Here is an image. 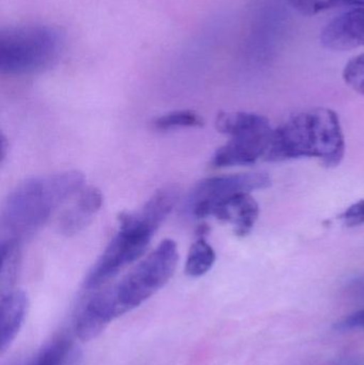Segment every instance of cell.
I'll use <instances>...</instances> for the list:
<instances>
[{
    "label": "cell",
    "instance_id": "cell-1",
    "mask_svg": "<svg viewBox=\"0 0 364 365\" xmlns=\"http://www.w3.org/2000/svg\"><path fill=\"white\" fill-rule=\"evenodd\" d=\"M83 173L64 171L32 178L19 184L4 201L0 242L23 240L38 231L73 195L81 190Z\"/></svg>",
    "mask_w": 364,
    "mask_h": 365
},
{
    "label": "cell",
    "instance_id": "cell-2",
    "mask_svg": "<svg viewBox=\"0 0 364 365\" xmlns=\"http://www.w3.org/2000/svg\"><path fill=\"white\" fill-rule=\"evenodd\" d=\"M344 154L345 139L337 113L314 108L296 113L274 130L265 160L318 158L326 167H336Z\"/></svg>",
    "mask_w": 364,
    "mask_h": 365
},
{
    "label": "cell",
    "instance_id": "cell-3",
    "mask_svg": "<svg viewBox=\"0 0 364 365\" xmlns=\"http://www.w3.org/2000/svg\"><path fill=\"white\" fill-rule=\"evenodd\" d=\"M179 261L175 242L166 240L123 279L102 289L115 319L138 308L168 283Z\"/></svg>",
    "mask_w": 364,
    "mask_h": 365
},
{
    "label": "cell",
    "instance_id": "cell-4",
    "mask_svg": "<svg viewBox=\"0 0 364 365\" xmlns=\"http://www.w3.org/2000/svg\"><path fill=\"white\" fill-rule=\"evenodd\" d=\"M61 34L51 26L26 25L0 34L2 74L26 75L49 68L62 49Z\"/></svg>",
    "mask_w": 364,
    "mask_h": 365
},
{
    "label": "cell",
    "instance_id": "cell-5",
    "mask_svg": "<svg viewBox=\"0 0 364 365\" xmlns=\"http://www.w3.org/2000/svg\"><path fill=\"white\" fill-rule=\"evenodd\" d=\"M216 128L230 137L212 158L216 168L249 166L265 160L274 130L264 115L246 111L222 113L216 119Z\"/></svg>",
    "mask_w": 364,
    "mask_h": 365
},
{
    "label": "cell",
    "instance_id": "cell-6",
    "mask_svg": "<svg viewBox=\"0 0 364 365\" xmlns=\"http://www.w3.org/2000/svg\"><path fill=\"white\" fill-rule=\"evenodd\" d=\"M271 182V178L266 173L209 178L199 182L190 190L184 202V212L197 218L209 217L218 204L239 193H251L259 189L267 188Z\"/></svg>",
    "mask_w": 364,
    "mask_h": 365
},
{
    "label": "cell",
    "instance_id": "cell-7",
    "mask_svg": "<svg viewBox=\"0 0 364 365\" xmlns=\"http://www.w3.org/2000/svg\"><path fill=\"white\" fill-rule=\"evenodd\" d=\"M152 237V234L142 230L119 227L117 235L88 272L83 281V289L93 291L106 284L124 267L142 257Z\"/></svg>",
    "mask_w": 364,
    "mask_h": 365
},
{
    "label": "cell",
    "instance_id": "cell-8",
    "mask_svg": "<svg viewBox=\"0 0 364 365\" xmlns=\"http://www.w3.org/2000/svg\"><path fill=\"white\" fill-rule=\"evenodd\" d=\"M179 201V189L175 186L162 187L156 191L140 208L119 216V225L137 227L153 234L171 214Z\"/></svg>",
    "mask_w": 364,
    "mask_h": 365
},
{
    "label": "cell",
    "instance_id": "cell-9",
    "mask_svg": "<svg viewBox=\"0 0 364 365\" xmlns=\"http://www.w3.org/2000/svg\"><path fill=\"white\" fill-rule=\"evenodd\" d=\"M321 42L333 51H350L364 46V6L353 9L327 24Z\"/></svg>",
    "mask_w": 364,
    "mask_h": 365
},
{
    "label": "cell",
    "instance_id": "cell-10",
    "mask_svg": "<svg viewBox=\"0 0 364 365\" xmlns=\"http://www.w3.org/2000/svg\"><path fill=\"white\" fill-rule=\"evenodd\" d=\"M260 214V208L250 193H239L218 204L212 210V217L222 222L231 223L236 235L246 236L251 232Z\"/></svg>",
    "mask_w": 364,
    "mask_h": 365
},
{
    "label": "cell",
    "instance_id": "cell-11",
    "mask_svg": "<svg viewBox=\"0 0 364 365\" xmlns=\"http://www.w3.org/2000/svg\"><path fill=\"white\" fill-rule=\"evenodd\" d=\"M29 310V299L25 292L10 289L0 299V351L12 344L25 322Z\"/></svg>",
    "mask_w": 364,
    "mask_h": 365
},
{
    "label": "cell",
    "instance_id": "cell-12",
    "mask_svg": "<svg viewBox=\"0 0 364 365\" xmlns=\"http://www.w3.org/2000/svg\"><path fill=\"white\" fill-rule=\"evenodd\" d=\"M102 192L96 187H88L79 192L76 201L62 215L59 221L60 232L71 236L83 231L91 223L103 205Z\"/></svg>",
    "mask_w": 364,
    "mask_h": 365
},
{
    "label": "cell",
    "instance_id": "cell-13",
    "mask_svg": "<svg viewBox=\"0 0 364 365\" xmlns=\"http://www.w3.org/2000/svg\"><path fill=\"white\" fill-rule=\"evenodd\" d=\"M72 357V340L59 336L45 344L26 365H70Z\"/></svg>",
    "mask_w": 364,
    "mask_h": 365
},
{
    "label": "cell",
    "instance_id": "cell-14",
    "mask_svg": "<svg viewBox=\"0 0 364 365\" xmlns=\"http://www.w3.org/2000/svg\"><path fill=\"white\" fill-rule=\"evenodd\" d=\"M216 261V253L211 245L200 236L190 247L185 264V272L188 276H204L213 267Z\"/></svg>",
    "mask_w": 364,
    "mask_h": 365
},
{
    "label": "cell",
    "instance_id": "cell-15",
    "mask_svg": "<svg viewBox=\"0 0 364 365\" xmlns=\"http://www.w3.org/2000/svg\"><path fill=\"white\" fill-rule=\"evenodd\" d=\"M0 255H1V269H0V283L2 293L10 291L16 281L21 264V244L15 242H0Z\"/></svg>",
    "mask_w": 364,
    "mask_h": 365
},
{
    "label": "cell",
    "instance_id": "cell-16",
    "mask_svg": "<svg viewBox=\"0 0 364 365\" xmlns=\"http://www.w3.org/2000/svg\"><path fill=\"white\" fill-rule=\"evenodd\" d=\"M204 125L202 117L192 110H177L160 115L154 120L153 126L158 130H172L177 128H201Z\"/></svg>",
    "mask_w": 364,
    "mask_h": 365
},
{
    "label": "cell",
    "instance_id": "cell-17",
    "mask_svg": "<svg viewBox=\"0 0 364 365\" xmlns=\"http://www.w3.org/2000/svg\"><path fill=\"white\" fill-rule=\"evenodd\" d=\"M343 79L350 89L364 96V53L348 61L343 70Z\"/></svg>",
    "mask_w": 364,
    "mask_h": 365
},
{
    "label": "cell",
    "instance_id": "cell-18",
    "mask_svg": "<svg viewBox=\"0 0 364 365\" xmlns=\"http://www.w3.org/2000/svg\"><path fill=\"white\" fill-rule=\"evenodd\" d=\"M288 6L306 16H313L335 8L333 0H286Z\"/></svg>",
    "mask_w": 364,
    "mask_h": 365
},
{
    "label": "cell",
    "instance_id": "cell-19",
    "mask_svg": "<svg viewBox=\"0 0 364 365\" xmlns=\"http://www.w3.org/2000/svg\"><path fill=\"white\" fill-rule=\"evenodd\" d=\"M340 217L348 227L364 225V200L353 204Z\"/></svg>",
    "mask_w": 364,
    "mask_h": 365
},
{
    "label": "cell",
    "instance_id": "cell-20",
    "mask_svg": "<svg viewBox=\"0 0 364 365\" xmlns=\"http://www.w3.org/2000/svg\"><path fill=\"white\" fill-rule=\"evenodd\" d=\"M336 328L342 331L364 330V309L348 315V317H344L339 323H337Z\"/></svg>",
    "mask_w": 364,
    "mask_h": 365
},
{
    "label": "cell",
    "instance_id": "cell-21",
    "mask_svg": "<svg viewBox=\"0 0 364 365\" xmlns=\"http://www.w3.org/2000/svg\"><path fill=\"white\" fill-rule=\"evenodd\" d=\"M335 8L337 6H364V0H333Z\"/></svg>",
    "mask_w": 364,
    "mask_h": 365
},
{
    "label": "cell",
    "instance_id": "cell-22",
    "mask_svg": "<svg viewBox=\"0 0 364 365\" xmlns=\"http://www.w3.org/2000/svg\"><path fill=\"white\" fill-rule=\"evenodd\" d=\"M342 365H364V364H363V362L361 361H356V360L350 359L348 364H343Z\"/></svg>",
    "mask_w": 364,
    "mask_h": 365
}]
</instances>
